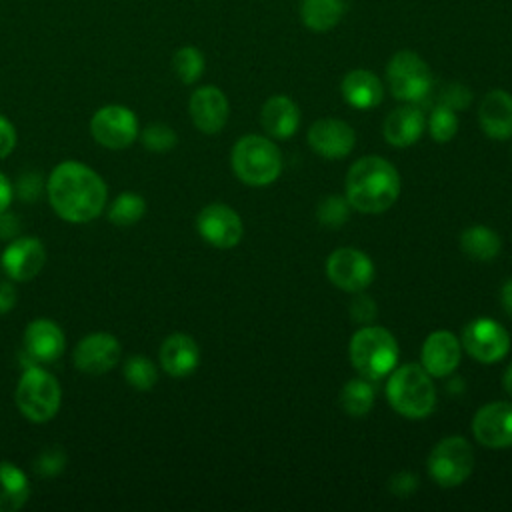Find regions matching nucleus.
Wrapping results in <instances>:
<instances>
[{
    "label": "nucleus",
    "instance_id": "obj_38",
    "mask_svg": "<svg viewBox=\"0 0 512 512\" xmlns=\"http://www.w3.org/2000/svg\"><path fill=\"white\" fill-rule=\"evenodd\" d=\"M388 488L392 494H396L398 498H408L416 492L418 488V476L408 472V470H402V472H396L390 482H388Z\"/></svg>",
    "mask_w": 512,
    "mask_h": 512
},
{
    "label": "nucleus",
    "instance_id": "obj_3",
    "mask_svg": "<svg viewBox=\"0 0 512 512\" xmlns=\"http://www.w3.org/2000/svg\"><path fill=\"white\" fill-rule=\"evenodd\" d=\"M388 404L404 418L420 420L436 408V388L422 364H404L386 382Z\"/></svg>",
    "mask_w": 512,
    "mask_h": 512
},
{
    "label": "nucleus",
    "instance_id": "obj_43",
    "mask_svg": "<svg viewBox=\"0 0 512 512\" xmlns=\"http://www.w3.org/2000/svg\"><path fill=\"white\" fill-rule=\"evenodd\" d=\"M500 302L504 312L512 318V278H508L500 288Z\"/></svg>",
    "mask_w": 512,
    "mask_h": 512
},
{
    "label": "nucleus",
    "instance_id": "obj_26",
    "mask_svg": "<svg viewBox=\"0 0 512 512\" xmlns=\"http://www.w3.org/2000/svg\"><path fill=\"white\" fill-rule=\"evenodd\" d=\"M30 496L26 474L10 462H0V512L20 510Z\"/></svg>",
    "mask_w": 512,
    "mask_h": 512
},
{
    "label": "nucleus",
    "instance_id": "obj_21",
    "mask_svg": "<svg viewBox=\"0 0 512 512\" xmlns=\"http://www.w3.org/2000/svg\"><path fill=\"white\" fill-rule=\"evenodd\" d=\"M160 364L166 374L184 378L192 374L200 364V348L188 334H170L160 346Z\"/></svg>",
    "mask_w": 512,
    "mask_h": 512
},
{
    "label": "nucleus",
    "instance_id": "obj_8",
    "mask_svg": "<svg viewBox=\"0 0 512 512\" xmlns=\"http://www.w3.org/2000/svg\"><path fill=\"white\" fill-rule=\"evenodd\" d=\"M474 470V452L466 438L448 436L440 440L428 456L430 478L444 488L460 486Z\"/></svg>",
    "mask_w": 512,
    "mask_h": 512
},
{
    "label": "nucleus",
    "instance_id": "obj_37",
    "mask_svg": "<svg viewBox=\"0 0 512 512\" xmlns=\"http://www.w3.org/2000/svg\"><path fill=\"white\" fill-rule=\"evenodd\" d=\"M376 314H378L376 302L366 294L358 292V296L350 302V316H352L354 322H360V324L372 322Z\"/></svg>",
    "mask_w": 512,
    "mask_h": 512
},
{
    "label": "nucleus",
    "instance_id": "obj_33",
    "mask_svg": "<svg viewBox=\"0 0 512 512\" xmlns=\"http://www.w3.org/2000/svg\"><path fill=\"white\" fill-rule=\"evenodd\" d=\"M428 130L436 142H450L458 132L456 110L444 104H438L428 118Z\"/></svg>",
    "mask_w": 512,
    "mask_h": 512
},
{
    "label": "nucleus",
    "instance_id": "obj_13",
    "mask_svg": "<svg viewBox=\"0 0 512 512\" xmlns=\"http://www.w3.org/2000/svg\"><path fill=\"white\" fill-rule=\"evenodd\" d=\"M474 438L486 448H510L512 446V404L490 402L482 406L472 418Z\"/></svg>",
    "mask_w": 512,
    "mask_h": 512
},
{
    "label": "nucleus",
    "instance_id": "obj_11",
    "mask_svg": "<svg viewBox=\"0 0 512 512\" xmlns=\"http://www.w3.org/2000/svg\"><path fill=\"white\" fill-rule=\"evenodd\" d=\"M464 350L478 362L492 364L502 360L510 350L508 330L492 318H476L462 332Z\"/></svg>",
    "mask_w": 512,
    "mask_h": 512
},
{
    "label": "nucleus",
    "instance_id": "obj_24",
    "mask_svg": "<svg viewBox=\"0 0 512 512\" xmlns=\"http://www.w3.org/2000/svg\"><path fill=\"white\" fill-rule=\"evenodd\" d=\"M340 92L344 96V100L360 110H368L374 108L382 102L384 96V88L380 78L364 68H356L350 70L340 84Z\"/></svg>",
    "mask_w": 512,
    "mask_h": 512
},
{
    "label": "nucleus",
    "instance_id": "obj_39",
    "mask_svg": "<svg viewBox=\"0 0 512 512\" xmlns=\"http://www.w3.org/2000/svg\"><path fill=\"white\" fill-rule=\"evenodd\" d=\"M16 146V130L14 126L0 116V158H6Z\"/></svg>",
    "mask_w": 512,
    "mask_h": 512
},
{
    "label": "nucleus",
    "instance_id": "obj_44",
    "mask_svg": "<svg viewBox=\"0 0 512 512\" xmlns=\"http://www.w3.org/2000/svg\"><path fill=\"white\" fill-rule=\"evenodd\" d=\"M502 384H504L506 392L512 396V364L506 368V372H504V376H502Z\"/></svg>",
    "mask_w": 512,
    "mask_h": 512
},
{
    "label": "nucleus",
    "instance_id": "obj_41",
    "mask_svg": "<svg viewBox=\"0 0 512 512\" xmlns=\"http://www.w3.org/2000/svg\"><path fill=\"white\" fill-rule=\"evenodd\" d=\"M18 218L0 212V238H12L18 234Z\"/></svg>",
    "mask_w": 512,
    "mask_h": 512
},
{
    "label": "nucleus",
    "instance_id": "obj_32",
    "mask_svg": "<svg viewBox=\"0 0 512 512\" xmlns=\"http://www.w3.org/2000/svg\"><path fill=\"white\" fill-rule=\"evenodd\" d=\"M350 210H352V206L346 198L326 196L316 208V218L324 228H340L348 222Z\"/></svg>",
    "mask_w": 512,
    "mask_h": 512
},
{
    "label": "nucleus",
    "instance_id": "obj_15",
    "mask_svg": "<svg viewBox=\"0 0 512 512\" xmlns=\"http://www.w3.org/2000/svg\"><path fill=\"white\" fill-rule=\"evenodd\" d=\"M310 148L328 160L344 158L352 152L356 144V134L352 126L338 118H320L308 128Z\"/></svg>",
    "mask_w": 512,
    "mask_h": 512
},
{
    "label": "nucleus",
    "instance_id": "obj_19",
    "mask_svg": "<svg viewBox=\"0 0 512 512\" xmlns=\"http://www.w3.org/2000/svg\"><path fill=\"white\" fill-rule=\"evenodd\" d=\"M460 342L450 330H434L422 344V368L436 378L448 376L460 364Z\"/></svg>",
    "mask_w": 512,
    "mask_h": 512
},
{
    "label": "nucleus",
    "instance_id": "obj_25",
    "mask_svg": "<svg viewBox=\"0 0 512 512\" xmlns=\"http://www.w3.org/2000/svg\"><path fill=\"white\" fill-rule=\"evenodd\" d=\"M460 248L462 252L478 262H490L494 260L502 250L500 236L482 224L468 226L460 236Z\"/></svg>",
    "mask_w": 512,
    "mask_h": 512
},
{
    "label": "nucleus",
    "instance_id": "obj_1",
    "mask_svg": "<svg viewBox=\"0 0 512 512\" xmlns=\"http://www.w3.org/2000/svg\"><path fill=\"white\" fill-rule=\"evenodd\" d=\"M48 200L60 218L74 224L90 222L106 206V184L86 164L66 160L48 178Z\"/></svg>",
    "mask_w": 512,
    "mask_h": 512
},
{
    "label": "nucleus",
    "instance_id": "obj_9",
    "mask_svg": "<svg viewBox=\"0 0 512 512\" xmlns=\"http://www.w3.org/2000/svg\"><path fill=\"white\" fill-rule=\"evenodd\" d=\"M92 138L110 150L128 148L138 136V118L120 104H108L94 112L90 120Z\"/></svg>",
    "mask_w": 512,
    "mask_h": 512
},
{
    "label": "nucleus",
    "instance_id": "obj_34",
    "mask_svg": "<svg viewBox=\"0 0 512 512\" xmlns=\"http://www.w3.org/2000/svg\"><path fill=\"white\" fill-rule=\"evenodd\" d=\"M142 144L148 148V150H152V152H168V150H172L174 146H176V142H178V136H176V132L168 126V124H164V122H152V124H148L146 128H144V132H142Z\"/></svg>",
    "mask_w": 512,
    "mask_h": 512
},
{
    "label": "nucleus",
    "instance_id": "obj_23",
    "mask_svg": "<svg viewBox=\"0 0 512 512\" xmlns=\"http://www.w3.org/2000/svg\"><path fill=\"white\" fill-rule=\"evenodd\" d=\"M260 124L274 138H290L300 124L298 104L284 94L270 96L260 110Z\"/></svg>",
    "mask_w": 512,
    "mask_h": 512
},
{
    "label": "nucleus",
    "instance_id": "obj_28",
    "mask_svg": "<svg viewBox=\"0 0 512 512\" xmlns=\"http://www.w3.org/2000/svg\"><path fill=\"white\" fill-rule=\"evenodd\" d=\"M374 396H376V390L372 386V380L358 376V378L348 380L342 386V390H340V406L352 418H362V416H366L372 410Z\"/></svg>",
    "mask_w": 512,
    "mask_h": 512
},
{
    "label": "nucleus",
    "instance_id": "obj_17",
    "mask_svg": "<svg viewBox=\"0 0 512 512\" xmlns=\"http://www.w3.org/2000/svg\"><path fill=\"white\" fill-rule=\"evenodd\" d=\"M188 110L194 126L204 134L220 132L226 126L228 114H230L228 98L216 86L196 88L190 96Z\"/></svg>",
    "mask_w": 512,
    "mask_h": 512
},
{
    "label": "nucleus",
    "instance_id": "obj_14",
    "mask_svg": "<svg viewBox=\"0 0 512 512\" xmlns=\"http://www.w3.org/2000/svg\"><path fill=\"white\" fill-rule=\"evenodd\" d=\"M120 360V342L108 332L84 336L74 350V366L84 374H104Z\"/></svg>",
    "mask_w": 512,
    "mask_h": 512
},
{
    "label": "nucleus",
    "instance_id": "obj_42",
    "mask_svg": "<svg viewBox=\"0 0 512 512\" xmlns=\"http://www.w3.org/2000/svg\"><path fill=\"white\" fill-rule=\"evenodd\" d=\"M12 196H14L12 184H10V180L0 172V212H6V208H8L10 202H12Z\"/></svg>",
    "mask_w": 512,
    "mask_h": 512
},
{
    "label": "nucleus",
    "instance_id": "obj_10",
    "mask_svg": "<svg viewBox=\"0 0 512 512\" xmlns=\"http://www.w3.org/2000/svg\"><path fill=\"white\" fill-rule=\"evenodd\" d=\"M326 276L340 290L362 292L374 280V264L358 248H338L326 260Z\"/></svg>",
    "mask_w": 512,
    "mask_h": 512
},
{
    "label": "nucleus",
    "instance_id": "obj_27",
    "mask_svg": "<svg viewBox=\"0 0 512 512\" xmlns=\"http://www.w3.org/2000/svg\"><path fill=\"white\" fill-rule=\"evenodd\" d=\"M344 16L342 0H302L300 18L312 32L332 30Z\"/></svg>",
    "mask_w": 512,
    "mask_h": 512
},
{
    "label": "nucleus",
    "instance_id": "obj_6",
    "mask_svg": "<svg viewBox=\"0 0 512 512\" xmlns=\"http://www.w3.org/2000/svg\"><path fill=\"white\" fill-rule=\"evenodd\" d=\"M16 406L30 422H48L56 416L62 402V390L58 380L32 364L22 374L16 386Z\"/></svg>",
    "mask_w": 512,
    "mask_h": 512
},
{
    "label": "nucleus",
    "instance_id": "obj_29",
    "mask_svg": "<svg viewBox=\"0 0 512 512\" xmlns=\"http://www.w3.org/2000/svg\"><path fill=\"white\" fill-rule=\"evenodd\" d=\"M146 214V200L134 192H122L114 198L108 218L116 226H132Z\"/></svg>",
    "mask_w": 512,
    "mask_h": 512
},
{
    "label": "nucleus",
    "instance_id": "obj_36",
    "mask_svg": "<svg viewBox=\"0 0 512 512\" xmlns=\"http://www.w3.org/2000/svg\"><path fill=\"white\" fill-rule=\"evenodd\" d=\"M66 466V454L54 446L46 448L36 460V472L42 476H56Z\"/></svg>",
    "mask_w": 512,
    "mask_h": 512
},
{
    "label": "nucleus",
    "instance_id": "obj_31",
    "mask_svg": "<svg viewBox=\"0 0 512 512\" xmlns=\"http://www.w3.org/2000/svg\"><path fill=\"white\" fill-rule=\"evenodd\" d=\"M122 374L126 378V382L136 388V390H150L154 388L156 380H158V370L156 366L144 358V356H130L126 362H124V368H122Z\"/></svg>",
    "mask_w": 512,
    "mask_h": 512
},
{
    "label": "nucleus",
    "instance_id": "obj_18",
    "mask_svg": "<svg viewBox=\"0 0 512 512\" xmlns=\"http://www.w3.org/2000/svg\"><path fill=\"white\" fill-rule=\"evenodd\" d=\"M64 332L48 318L30 322L24 330V354L32 364H50L64 352ZM30 364V366H32Z\"/></svg>",
    "mask_w": 512,
    "mask_h": 512
},
{
    "label": "nucleus",
    "instance_id": "obj_30",
    "mask_svg": "<svg viewBox=\"0 0 512 512\" xmlns=\"http://www.w3.org/2000/svg\"><path fill=\"white\" fill-rule=\"evenodd\" d=\"M204 54L196 46H182L172 56V68L184 84H194L204 74Z\"/></svg>",
    "mask_w": 512,
    "mask_h": 512
},
{
    "label": "nucleus",
    "instance_id": "obj_5",
    "mask_svg": "<svg viewBox=\"0 0 512 512\" xmlns=\"http://www.w3.org/2000/svg\"><path fill=\"white\" fill-rule=\"evenodd\" d=\"M234 174L248 186H268L282 170V154L278 146L264 136H242L230 154Z\"/></svg>",
    "mask_w": 512,
    "mask_h": 512
},
{
    "label": "nucleus",
    "instance_id": "obj_2",
    "mask_svg": "<svg viewBox=\"0 0 512 512\" xmlns=\"http://www.w3.org/2000/svg\"><path fill=\"white\" fill-rule=\"evenodd\" d=\"M398 194V170L382 156H362L346 174V200L364 214L386 212Z\"/></svg>",
    "mask_w": 512,
    "mask_h": 512
},
{
    "label": "nucleus",
    "instance_id": "obj_40",
    "mask_svg": "<svg viewBox=\"0 0 512 512\" xmlns=\"http://www.w3.org/2000/svg\"><path fill=\"white\" fill-rule=\"evenodd\" d=\"M16 304V290L8 280L0 278V314L12 310Z\"/></svg>",
    "mask_w": 512,
    "mask_h": 512
},
{
    "label": "nucleus",
    "instance_id": "obj_7",
    "mask_svg": "<svg viewBox=\"0 0 512 512\" xmlns=\"http://www.w3.org/2000/svg\"><path fill=\"white\" fill-rule=\"evenodd\" d=\"M386 80L394 98L416 104L432 90L430 66L412 50L396 52L386 64Z\"/></svg>",
    "mask_w": 512,
    "mask_h": 512
},
{
    "label": "nucleus",
    "instance_id": "obj_16",
    "mask_svg": "<svg viewBox=\"0 0 512 512\" xmlns=\"http://www.w3.org/2000/svg\"><path fill=\"white\" fill-rule=\"evenodd\" d=\"M0 262L12 280L28 282L44 268L46 248L34 236H18L6 246Z\"/></svg>",
    "mask_w": 512,
    "mask_h": 512
},
{
    "label": "nucleus",
    "instance_id": "obj_4",
    "mask_svg": "<svg viewBox=\"0 0 512 512\" xmlns=\"http://www.w3.org/2000/svg\"><path fill=\"white\" fill-rule=\"evenodd\" d=\"M350 360L362 378L380 380L396 368L398 342L382 326H362L350 340Z\"/></svg>",
    "mask_w": 512,
    "mask_h": 512
},
{
    "label": "nucleus",
    "instance_id": "obj_22",
    "mask_svg": "<svg viewBox=\"0 0 512 512\" xmlns=\"http://www.w3.org/2000/svg\"><path fill=\"white\" fill-rule=\"evenodd\" d=\"M382 132L386 142L396 148L412 146L424 132V114L418 106L406 102L386 116Z\"/></svg>",
    "mask_w": 512,
    "mask_h": 512
},
{
    "label": "nucleus",
    "instance_id": "obj_35",
    "mask_svg": "<svg viewBox=\"0 0 512 512\" xmlns=\"http://www.w3.org/2000/svg\"><path fill=\"white\" fill-rule=\"evenodd\" d=\"M470 100H472L470 90L460 82L446 84L440 92V104H444L452 110H464L470 104Z\"/></svg>",
    "mask_w": 512,
    "mask_h": 512
},
{
    "label": "nucleus",
    "instance_id": "obj_20",
    "mask_svg": "<svg viewBox=\"0 0 512 512\" xmlns=\"http://www.w3.org/2000/svg\"><path fill=\"white\" fill-rule=\"evenodd\" d=\"M482 132L494 140L512 136V94L506 90H490L478 108Z\"/></svg>",
    "mask_w": 512,
    "mask_h": 512
},
{
    "label": "nucleus",
    "instance_id": "obj_12",
    "mask_svg": "<svg viewBox=\"0 0 512 512\" xmlns=\"http://www.w3.org/2000/svg\"><path fill=\"white\" fill-rule=\"evenodd\" d=\"M198 234L216 248H232L242 240L244 226L236 210L226 204L214 202L200 210L196 218Z\"/></svg>",
    "mask_w": 512,
    "mask_h": 512
}]
</instances>
